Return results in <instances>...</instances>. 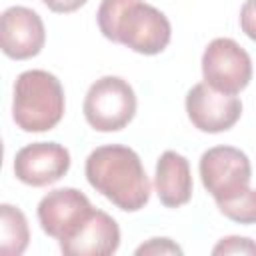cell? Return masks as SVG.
I'll return each instance as SVG.
<instances>
[{"instance_id": "1", "label": "cell", "mask_w": 256, "mask_h": 256, "mask_svg": "<svg viewBox=\"0 0 256 256\" xmlns=\"http://www.w3.org/2000/svg\"><path fill=\"white\" fill-rule=\"evenodd\" d=\"M90 186L120 210L136 212L150 200V180L140 156L122 144H106L86 158Z\"/></svg>"}, {"instance_id": "2", "label": "cell", "mask_w": 256, "mask_h": 256, "mask_svg": "<svg viewBox=\"0 0 256 256\" xmlns=\"http://www.w3.org/2000/svg\"><path fill=\"white\" fill-rule=\"evenodd\" d=\"M96 18L108 40L146 56L160 54L172 36L168 18L142 0H102Z\"/></svg>"}, {"instance_id": "3", "label": "cell", "mask_w": 256, "mask_h": 256, "mask_svg": "<svg viewBox=\"0 0 256 256\" xmlns=\"http://www.w3.org/2000/svg\"><path fill=\"white\" fill-rule=\"evenodd\" d=\"M64 116V90L46 70H26L16 78L12 118L24 132L52 130Z\"/></svg>"}, {"instance_id": "4", "label": "cell", "mask_w": 256, "mask_h": 256, "mask_svg": "<svg viewBox=\"0 0 256 256\" xmlns=\"http://www.w3.org/2000/svg\"><path fill=\"white\" fill-rule=\"evenodd\" d=\"M136 114V94L120 76H102L84 98L86 122L98 132H116L128 126Z\"/></svg>"}, {"instance_id": "5", "label": "cell", "mask_w": 256, "mask_h": 256, "mask_svg": "<svg viewBox=\"0 0 256 256\" xmlns=\"http://www.w3.org/2000/svg\"><path fill=\"white\" fill-rule=\"evenodd\" d=\"M200 178L216 202L228 200L248 188L252 168L248 156L234 146H214L200 158Z\"/></svg>"}, {"instance_id": "6", "label": "cell", "mask_w": 256, "mask_h": 256, "mask_svg": "<svg viewBox=\"0 0 256 256\" xmlns=\"http://www.w3.org/2000/svg\"><path fill=\"white\" fill-rule=\"evenodd\" d=\"M202 74L214 90L238 94L252 78V60L236 40L214 38L202 54Z\"/></svg>"}, {"instance_id": "7", "label": "cell", "mask_w": 256, "mask_h": 256, "mask_svg": "<svg viewBox=\"0 0 256 256\" xmlns=\"http://www.w3.org/2000/svg\"><path fill=\"white\" fill-rule=\"evenodd\" d=\"M186 112L190 122L208 134L230 130L242 114V102L234 94L218 92L210 84L200 82L186 94Z\"/></svg>"}, {"instance_id": "8", "label": "cell", "mask_w": 256, "mask_h": 256, "mask_svg": "<svg viewBox=\"0 0 256 256\" xmlns=\"http://www.w3.org/2000/svg\"><path fill=\"white\" fill-rule=\"evenodd\" d=\"M92 204L76 188H56L48 192L38 204V220L42 230L56 238L64 240L72 236L82 222L92 214Z\"/></svg>"}, {"instance_id": "9", "label": "cell", "mask_w": 256, "mask_h": 256, "mask_svg": "<svg viewBox=\"0 0 256 256\" xmlns=\"http://www.w3.org/2000/svg\"><path fill=\"white\" fill-rule=\"evenodd\" d=\"M70 168V152L56 142H32L16 152L14 174L28 186L58 182Z\"/></svg>"}, {"instance_id": "10", "label": "cell", "mask_w": 256, "mask_h": 256, "mask_svg": "<svg viewBox=\"0 0 256 256\" xmlns=\"http://www.w3.org/2000/svg\"><path fill=\"white\" fill-rule=\"evenodd\" d=\"M46 40L42 18L26 6H10L0 20V46L8 58L26 60L36 56Z\"/></svg>"}, {"instance_id": "11", "label": "cell", "mask_w": 256, "mask_h": 256, "mask_svg": "<svg viewBox=\"0 0 256 256\" xmlns=\"http://www.w3.org/2000/svg\"><path fill=\"white\" fill-rule=\"evenodd\" d=\"M120 246V228L104 210H92L82 226L68 238L60 240L66 256H108Z\"/></svg>"}, {"instance_id": "12", "label": "cell", "mask_w": 256, "mask_h": 256, "mask_svg": "<svg viewBox=\"0 0 256 256\" xmlns=\"http://www.w3.org/2000/svg\"><path fill=\"white\" fill-rule=\"evenodd\" d=\"M154 186L164 206L178 208L186 204L192 196V172L188 160L174 150H166L158 158Z\"/></svg>"}, {"instance_id": "13", "label": "cell", "mask_w": 256, "mask_h": 256, "mask_svg": "<svg viewBox=\"0 0 256 256\" xmlns=\"http://www.w3.org/2000/svg\"><path fill=\"white\" fill-rule=\"evenodd\" d=\"M30 240L28 222L20 208L12 204L0 206V252L6 256H18L26 250Z\"/></svg>"}, {"instance_id": "14", "label": "cell", "mask_w": 256, "mask_h": 256, "mask_svg": "<svg viewBox=\"0 0 256 256\" xmlns=\"http://www.w3.org/2000/svg\"><path fill=\"white\" fill-rule=\"evenodd\" d=\"M216 204L226 218L238 224H256V190H252L250 186L240 194Z\"/></svg>"}, {"instance_id": "15", "label": "cell", "mask_w": 256, "mask_h": 256, "mask_svg": "<svg viewBox=\"0 0 256 256\" xmlns=\"http://www.w3.org/2000/svg\"><path fill=\"white\" fill-rule=\"evenodd\" d=\"M212 254H256V242H252L250 238L228 236L214 246Z\"/></svg>"}, {"instance_id": "16", "label": "cell", "mask_w": 256, "mask_h": 256, "mask_svg": "<svg viewBox=\"0 0 256 256\" xmlns=\"http://www.w3.org/2000/svg\"><path fill=\"white\" fill-rule=\"evenodd\" d=\"M136 254H182V248L176 246L170 238H152L148 244L136 248Z\"/></svg>"}, {"instance_id": "17", "label": "cell", "mask_w": 256, "mask_h": 256, "mask_svg": "<svg viewBox=\"0 0 256 256\" xmlns=\"http://www.w3.org/2000/svg\"><path fill=\"white\" fill-rule=\"evenodd\" d=\"M240 26L242 32L256 42V0H246L240 10Z\"/></svg>"}, {"instance_id": "18", "label": "cell", "mask_w": 256, "mask_h": 256, "mask_svg": "<svg viewBox=\"0 0 256 256\" xmlns=\"http://www.w3.org/2000/svg\"><path fill=\"white\" fill-rule=\"evenodd\" d=\"M52 12H58V14H68V12H74L78 10L80 6L86 4V0H42Z\"/></svg>"}]
</instances>
